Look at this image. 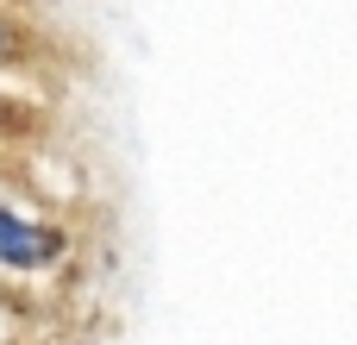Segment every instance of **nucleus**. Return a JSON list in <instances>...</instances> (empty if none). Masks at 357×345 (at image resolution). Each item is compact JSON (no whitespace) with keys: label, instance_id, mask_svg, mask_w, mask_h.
<instances>
[{"label":"nucleus","instance_id":"obj_1","mask_svg":"<svg viewBox=\"0 0 357 345\" xmlns=\"http://www.w3.org/2000/svg\"><path fill=\"white\" fill-rule=\"evenodd\" d=\"M50 245H56L50 233H31V226H19V220L0 214V258H6V264H44Z\"/></svg>","mask_w":357,"mask_h":345},{"label":"nucleus","instance_id":"obj_2","mask_svg":"<svg viewBox=\"0 0 357 345\" xmlns=\"http://www.w3.org/2000/svg\"><path fill=\"white\" fill-rule=\"evenodd\" d=\"M6 50H13V31H6V25H0V57H6Z\"/></svg>","mask_w":357,"mask_h":345}]
</instances>
